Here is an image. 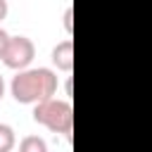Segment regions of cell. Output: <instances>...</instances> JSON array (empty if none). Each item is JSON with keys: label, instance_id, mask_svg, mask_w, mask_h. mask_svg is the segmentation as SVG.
Returning <instances> with one entry per match:
<instances>
[{"label": "cell", "instance_id": "cell-9", "mask_svg": "<svg viewBox=\"0 0 152 152\" xmlns=\"http://www.w3.org/2000/svg\"><path fill=\"white\" fill-rule=\"evenodd\" d=\"M7 12H10L7 0H0V21H2V19H7Z\"/></svg>", "mask_w": 152, "mask_h": 152}, {"label": "cell", "instance_id": "cell-6", "mask_svg": "<svg viewBox=\"0 0 152 152\" xmlns=\"http://www.w3.org/2000/svg\"><path fill=\"white\" fill-rule=\"evenodd\" d=\"M19 150L21 152H48V145L43 138L38 135H26L21 142H19Z\"/></svg>", "mask_w": 152, "mask_h": 152}, {"label": "cell", "instance_id": "cell-3", "mask_svg": "<svg viewBox=\"0 0 152 152\" xmlns=\"http://www.w3.org/2000/svg\"><path fill=\"white\" fill-rule=\"evenodd\" d=\"M33 57H36V45H33L31 38H26V36H10L7 48H5L0 59H2V64L7 69L21 71V69L31 66Z\"/></svg>", "mask_w": 152, "mask_h": 152}, {"label": "cell", "instance_id": "cell-7", "mask_svg": "<svg viewBox=\"0 0 152 152\" xmlns=\"http://www.w3.org/2000/svg\"><path fill=\"white\" fill-rule=\"evenodd\" d=\"M71 19H74V10L69 7V10L64 12V28H66L69 36H71V31H74V21H71Z\"/></svg>", "mask_w": 152, "mask_h": 152}, {"label": "cell", "instance_id": "cell-8", "mask_svg": "<svg viewBox=\"0 0 152 152\" xmlns=\"http://www.w3.org/2000/svg\"><path fill=\"white\" fill-rule=\"evenodd\" d=\"M7 40H10V33L0 26V57H2V52H5V48H7Z\"/></svg>", "mask_w": 152, "mask_h": 152}, {"label": "cell", "instance_id": "cell-1", "mask_svg": "<svg viewBox=\"0 0 152 152\" xmlns=\"http://www.w3.org/2000/svg\"><path fill=\"white\" fill-rule=\"evenodd\" d=\"M10 93L19 104H36L57 93V74L48 66H38V69L26 66L17 71V76H12Z\"/></svg>", "mask_w": 152, "mask_h": 152}, {"label": "cell", "instance_id": "cell-10", "mask_svg": "<svg viewBox=\"0 0 152 152\" xmlns=\"http://www.w3.org/2000/svg\"><path fill=\"white\" fill-rule=\"evenodd\" d=\"M5 97V81H2V76H0V100Z\"/></svg>", "mask_w": 152, "mask_h": 152}, {"label": "cell", "instance_id": "cell-4", "mask_svg": "<svg viewBox=\"0 0 152 152\" xmlns=\"http://www.w3.org/2000/svg\"><path fill=\"white\" fill-rule=\"evenodd\" d=\"M50 59H52V64H55L59 71L69 74V71L74 69V40H71V38H66V40L57 43V45L52 48Z\"/></svg>", "mask_w": 152, "mask_h": 152}, {"label": "cell", "instance_id": "cell-2", "mask_svg": "<svg viewBox=\"0 0 152 152\" xmlns=\"http://www.w3.org/2000/svg\"><path fill=\"white\" fill-rule=\"evenodd\" d=\"M33 121L45 126L48 131L52 133H59L64 135L66 140H71V131H74V107L71 102L66 100H55L48 97V100H40L33 104Z\"/></svg>", "mask_w": 152, "mask_h": 152}, {"label": "cell", "instance_id": "cell-5", "mask_svg": "<svg viewBox=\"0 0 152 152\" xmlns=\"http://www.w3.org/2000/svg\"><path fill=\"white\" fill-rule=\"evenodd\" d=\"M14 145H17L14 128L10 124H0V152H10L14 150Z\"/></svg>", "mask_w": 152, "mask_h": 152}]
</instances>
